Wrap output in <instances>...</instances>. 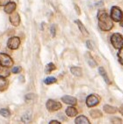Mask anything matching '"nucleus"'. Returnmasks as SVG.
Here are the masks:
<instances>
[{
	"label": "nucleus",
	"mask_w": 123,
	"mask_h": 124,
	"mask_svg": "<svg viewBox=\"0 0 123 124\" xmlns=\"http://www.w3.org/2000/svg\"><path fill=\"white\" fill-rule=\"evenodd\" d=\"M46 108L49 112H54L62 108V104L58 101L53 100H48L46 103Z\"/></svg>",
	"instance_id": "obj_4"
},
{
	"label": "nucleus",
	"mask_w": 123,
	"mask_h": 124,
	"mask_svg": "<svg viewBox=\"0 0 123 124\" xmlns=\"http://www.w3.org/2000/svg\"><path fill=\"white\" fill-rule=\"evenodd\" d=\"M120 113L123 115V104L121 106V108H120Z\"/></svg>",
	"instance_id": "obj_34"
},
{
	"label": "nucleus",
	"mask_w": 123,
	"mask_h": 124,
	"mask_svg": "<svg viewBox=\"0 0 123 124\" xmlns=\"http://www.w3.org/2000/svg\"><path fill=\"white\" fill-rule=\"evenodd\" d=\"M1 65L2 64H1V62H0V70H1Z\"/></svg>",
	"instance_id": "obj_36"
},
{
	"label": "nucleus",
	"mask_w": 123,
	"mask_h": 124,
	"mask_svg": "<svg viewBox=\"0 0 123 124\" xmlns=\"http://www.w3.org/2000/svg\"><path fill=\"white\" fill-rule=\"evenodd\" d=\"M74 6H75V8H76L77 13V14L79 15V14H80V13H81V12H80V9H79V7H78V6H77V5H74Z\"/></svg>",
	"instance_id": "obj_32"
},
{
	"label": "nucleus",
	"mask_w": 123,
	"mask_h": 124,
	"mask_svg": "<svg viewBox=\"0 0 123 124\" xmlns=\"http://www.w3.org/2000/svg\"><path fill=\"white\" fill-rule=\"evenodd\" d=\"M118 58L119 61L121 64H123V45L121 46V48H119V52H118Z\"/></svg>",
	"instance_id": "obj_23"
},
{
	"label": "nucleus",
	"mask_w": 123,
	"mask_h": 124,
	"mask_svg": "<svg viewBox=\"0 0 123 124\" xmlns=\"http://www.w3.org/2000/svg\"><path fill=\"white\" fill-rule=\"evenodd\" d=\"M50 124H59L60 122H58V121H55V120H53V121H51V122H49Z\"/></svg>",
	"instance_id": "obj_33"
},
{
	"label": "nucleus",
	"mask_w": 123,
	"mask_h": 124,
	"mask_svg": "<svg viewBox=\"0 0 123 124\" xmlns=\"http://www.w3.org/2000/svg\"><path fill=\"white\" fill-rule=\"evenodd\" d=\"M9 19L12 26H18L19 25V23H20V17H19V13L16 12H13L10 14Z\"/></svg>",
	"instance_id": "obj_8"
},
{
	"label": "nucleus",
	"mask_w": 123,
	"mask_h": 124,
	"mask_svg": "<svg viewBox=\"0 0 123 124\" xmlns=\"http://www.w3.org/2000/svg\"><path fill=\"white\" fill-rule=\"evenodd\" d=\"M100 70V75L103 77V78H104V80L106 81V83H107V85H110V84H111V81H110V79H109L108 76H107V72H106L104 68H103V67H100V70Z\"/></svg>",
	"instance_id": "obj_18"
},
{
	"label": "nucleus",
	"mask_w": 123,
	"mask_h": 124,
	"mask_svg": "<svg viewBox=\"0 0 123 124\" xmlns=\"http://www.w3.org/2000/svg\"><path fill=\"white\" fill-rule=\"evenodd\" d=\"M33 94H27L26 95V100H33Z\"/></svg>",
	"instance_id": "obj_31"
},
{
	"label": "nucleus",
	"mask_w": 123,
	"mask_h": 124,
	"mask_svg": "<svg viewBox=\"0 0 123 124\" xmlns=\"http://www.w3.org/2000/svg\"><path fill=\"white\" fill-rule=\"evenodd\" d=\"M22 70V68L20 66H17V67H14L13 69L12 70V73H14V74H19V73H20Z\"/></svg>",
	"instance_id": "obj_25"
},
{
	"label": "nucleus",
	"mask_w": 123,
	"mask_h": 124,
	"mask_svg": "<svg viewBox=\"0 0 123 124\" xmlns=\"http://www.w3.org/2000/svg\"><path fill=\"white\" fill-rule=\"evenodd\" d=\"M10 75V71L8 70H3L2 71V76L4 77H7Z\"/></svg>",
	"instance_id": "obj_30"
},
{
	"label": "nucleus",
	"mask_w": 123,
	"mask_h": 124,
	"mask_svg": "<svg viewBox=\"0 0 123 124\" xmlns=\"http://www.w3.org/2000/svg\"><path fill=\"white\" fill-rule=\"evenodd\" d=\"M54 70H55V65H54V63H52V62H50V63L47 64L45 67V72L47 73V74H49L50 72Z\"/></svg>",
	"instance_id": "obj_19"
},
{
	"label": "nucleus",
	"mask_w": 123,
	"mask_h": 124,
	"mask_svg": "<svg viewBox=\"0 0 123 124\" xmlns=\"http://www.w3.org/2000/svg\"><path fill=\"white\" fill-rule=\"evenodd\" d=\"M111 122H112V123H121V122H122V121H121V119H120V118L114 117V118H112V119H111Z\"/></svg>",
	"instance_id": "obj_26"
},
{
	"label": "nucleus",
	"mask_w": 123,
	"mask_h": 124,
	"mask_svg": "<svg viewBox=\"0 0 123 124\" xmlns=\"http://www.w3.org/2000/svg\"><path fill=\"white\" fill-rule=\"evenodd\" d=\"M121 26H123V16H122V19H121Z\"/></svg>",
	"instance_id": "obj_35"
},
{
	"label": "nucleus",
	"mask_w": 123,
	"mask_h": 124,
	"mask_svg": "<svg viewBox=\"0 0 123 124\" xmlns=\"http://www.w3.org/2000/svg\"><path fill=\"white\" fill-rule=\"evenodd\" d=\"M10 2L11 0H0V6H5Z\"/></svg>",
	"instance_id": "obj_28"
},
{
	"label": "nucleus",
	"mask_w": 123,
	"mask_h": 124,
	"mask_svg": "<svg viewBox=\"0 0 123 124\" xmlns=\"http://www.w3.org/2000/svg\"><path fill=\"white\" fill-rule=\"evenodd\" d=\"M19 45H20V40H19V37H12L10 38L7 41V47L10 49H17L19 48Z\"/></svg>",
	"instance_id": "obj_7"
},
{
	"label": "nucleus",
	"mask_w": 123,
	"mask_h": 124,
	"mask_svg": "<svg viewBox=\"0 0 123 124\" xmlns=\"http://www.w3.org/2000/svg\"><path fill=\"white\" fill-rule=\"evenodd\" d=\"M100 103V98L96 96L95 94H91L87 97L86 99V105L88 108H92L97 106Z\"/></svg>",
	"instance_id": "obj_6"
},
{
	"label": "nucleus",
	"mask_w": 123,
	"mask_h": 124,
	"mask_svg": "<svg viewBox=\"0 0 123 124\" xmlns=\"http://www.w3.org/2000/svg\"><path fill=\"white\" fill-rule=\"evenodd\" d=\"M111 43L115 48H120L123 45V37L121 33H114L111 36Z\"/></svg>",
	"instance_id": "obj_2"
},
{
	"label": "nucleus",
	"mask_w": 123,
	"mask_h": 124,
	"mask_svg": "<svg viewBox=\"0 0 123 124\" xmlns=\"http://www.w3.org/2000/svg\"><path fill=\"white\" fill-rule=\"evenodd\" d=\"M32 119V116H31L30 114H26L24 115L23 117H22V122H29Z\"/></svg>",
	"instance_id": "obj_24"
},
{
	"label": "nucleus",
	"mask_w": 123,
	"mask_h": 124,
	"mask_svg": "<svg viewBox=\"0 0 123 124\" xmlns=\"http://www.w3.org/2000/svg\"><path fill=\"white\" fill-rule=\"evenodd\" d=\"M75 122L77 124H89L90 123V121L85 115H80V116L77 117L76 120H75Z\"/></svg>",
	"instance_id": "obj_13"
},
{
	"label": "nucleus",
	"mask_w": 123,
	"mask_h": 124,
	"mask_svg": "<svg viewBox=\"0 0 123 124\" xmlns=\"http://www.w3.org/2000/svg\"><path fill=\"white\" fill-rule=\"evenodd\" d=\"M66 115L69 117H74L77 115V110L73 107H69L66 108Z\"/></svg>",
	"instance_id": "obj_17"
},
{
	"label": "nucleus",
	"mask_w": 123,
	"mask_h": 124,
	"mask_svg": "<svg viewBox=\"0 0 123 124\" xmlns=\"http://www.w3.org/2000/svg\"><path fill=\"white\" fill-rule=\"evenodd\" d=\"M16 3L14 2H10L8 3L7 5L5 6V12H6V13H9V14H11L12 12H13L15 11V9H16Z\"/></svg>",
	"instance_id": "obj_11"
},
{
	"label": "nucleus",
	"mask_w": 123,
	"mask_h": 124,
	"mask_svg": "<svg viewBox=\"0 0 123 124\" xmlns=\"http://www.w3.org/2000/svg\"><path fill=\"white\" fill-rule=\"evenodd\" d=\"M0 115L5 117V118H7V117H9L11 115V112L7 108H2V109H0Z\"/></svg>",
	"instance_id": "obj_21"
},
{
	"label": "nucleus",
	"mask_w": 123,
	"mask_h": 124,
	"mask_svg": "<svg viewBox=\"0 0 123 124\" xmlns=\"http://www.w3.org/2000/svg\"><path fill=\"white\" fill-rule=\"evenodd\" d=\"M103 109H104V111L107 113V114H110V115L115 114V113L117 112V108L113 107V106H110V105H105Z\"/></svg>",
	"instance_id": "obj_15"
},
{
	"label": "nucleus",
	"mask_w": 123,
	"mask_h": 124,
	"mask_svg": "<svg viewBox=\"0 0 123 124\" xmlns=\"http://www.w3.org/2000/svg\"><path fill=\"white\" fill-rule=\"evenodd\" d=\"M122 16H123V12H121V10L120 9L119 7L117 6H114V7H112L111 9V18L115 22H120L122 19Z\"/></svg>",
	"instance_id": "obj_3"
},
{
	"label": "nucleus",
	"mask_w": 123,
	"mask_h": 124,
	"mask_svg": "<svg viewBox=\"0 0 123 124\" xmlns=\"http://www.w3.org/2000/svg\"><path fill=\"white\" fill-rule=\"evenodd\" d=\"M62 101L64 102L65 104H68V105L70 106H74L76 105L77 100L75 97H72V96H69V95H65L62 98Z\"/></svg>",
	"instance_id": "obj_9"
},
{
	"label": "nucleus",
	"mask_w": 123,
	"mask_h": 124,
	"mask_svg": "<svg viewBox=\"0 0 123 124\" xmlns=\"http://www.w3.org/2000/svg\"><path fill=\"white\" fill-rule=\"evenodd\" d=\"M51 34H52L53 37L55 36V26H54V25H53V26H51Z\"/></svg>",
	"instance_id": "obj_29"
},
{
	"label": "nucleus",
	"mask_w": 123,
	"mask_h": 124,
	"mask_svg": "<svg viewBox=\"0 0 123 124\" xmlns=\"http://www.w3.org/2000/svg\"><path fill=\"white\" fill-rule=\"evenodd\" d=\"M56 81L57 80L55 78H54V77H48V78H47L44 80V83H45L46 85H51V84H54Z\"/></svg>",
	"instance_id": "obj_22"
},
{
	"label": "nucleus",
	"mask_w": 123,
	"mask_h": 124,
	"mask_svg": "<svg viewBox=\"0 0 123 124\" xmlns=\"http://www.w3.org/2000/svg\"><path fill=\"white\" fill-rule=\"evenodd\" d=\"M0 62L4 67H7V68L13 65V61L12 57L4 53H0Z\"/></svg>",
	"instance_id": "obj_5"
},
{
	"label": "nucleus",
	"mask_w": 123,
	"mask_h": 124,
	"mask_svg": "<svg viewBox=\"0 0 123 124\" xmlns=\"http://www.w3.org/2000/svg\"><path fill=\"white\" fill-rule=\"evenodd\" d=\"M90 114H91V116H92V118H94V119L95 118H100V117L102 116V113L98 109L92 110Z\"/></svg>",
	"instance_id": "obj_20"
},
{
	"label": "nucleus",
	"mask_w": 123,
	"mask_h": 124,
	"mask_svg": "<svg viewBox=\"0 0 123 124\" xmlns=\"http://www.w3.org/2000/svg\"><path fill=\"white\" fill-rule=\"evenodd\" d=\"M9 85V81L5 78V77L0 76V92L6 90Z\"/></svg>",
	"instance_id": "obj_10"
},
{
	"label": "nucleus",
	"mask_w": 123,
	"mask_h": 124,
	"mask_svg": "<svg viewBox=\"0 0 123 124\" xmlns=\"http://www.w3.org/2000/svg\"><path fill=\"white\" fill-rule=\"evenodd\" d=\"M98 19H99V26L103 31H110L114 27V23L111 17L107 13L105 10H100L98 12Z\"/></svg>",
	"instance_id": "obj_1"
},
{
	"label": "nucleus",
	"mask_w": 123,
	"mask_h": 124,
	"mask_svg": "<svg viewBox=\"0 0 123 124\" xmlns=\"http://www.w3.org/2000/svg\"><path fill=\"white\" fill-rule=\"evenodd\" d=\"M75 23H76L77 25L78 28H79V30H80V32L82 33H83L85 36H88L89 35V33L87 32V30H86V28L85 27V26L83 25V23L80 21V20H78V19H77V20H75Z\"/></svg>",
	"instance_id": "obj_14"
},
{
	"label": "nucleus",
	"mask_w": 123,
	"mask_h": 124,
	"mask_svg": "<svg viewBox=\"0 0 123 124\" xmlns=\"http://www.w3.org/2000/svg\"><path fill=\"white\" fill-rule=\"evenodd\" d=\"M70 72L74 76L76 77H81L82 76V69L80 67L77 66H73L70 68Z\"/></svg>",
	"instance_id": "obj_16"
},
{
	"label": "nucleus",
	"mask_w": 123,
	"mask_h": 124,
	"mask_svg": "<svg viewBox=\"0 0 123 124\" xmlns=\"http://www.w3.org/2000/svg\"><path fill=\"white\" fill-rule=\"evenodd\" d=\"M85 59H86V62H88V64L90 65L92 68L96 67L97 62H96V61L94 60V58L92 57L90 53H86V54H85Z\"/></svg>",
	"instance_id": "obj_12"
},
{
	"label": "nucleus",
	"mask_w": 123,
	"mask_h": 124,
	"mask_svg": "<svg viewBox=\"0 0 123 124\" xmlns=\"http://www.w3.org/2000/svg\"><path fill=\"white\" fill-rule=\"evenodd\" d=\"M86 46H87V48H89L90 50H93L94 48H93V44L91 41H86Z\"/></svg>",
	"instance_id": "obj_27"
}]
</instances>
